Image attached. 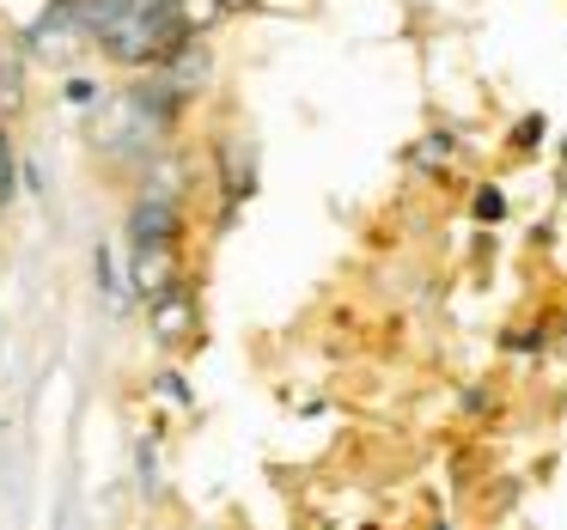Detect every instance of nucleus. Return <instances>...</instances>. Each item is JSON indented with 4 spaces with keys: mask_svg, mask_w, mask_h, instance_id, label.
I'll list each match as a JSON object with an SVG mask.
<instances>
[{
    "mask_svg": "<svg viewBox=\"0 0 567 530\" xmlns=\"http://www.w3.org/2000/svg\"><path fill=\"white\" fill-rule=\"evenodd\" d=\"M153 335H159L165 347H177V342L196 335V299H189L184 287H172V293L153 299Z\"/></svg>",
    "mask_w": 567,
    "mask_h": 530,
    "instance_id": "2",
    "label": "nucleus"
},
{
    "mask_svg": "<svg viewBox=\"0 0 567 530\" xmlns=\"http://www.w3.org/2000/svg\"><path fill=\"white\" fill-rule=\"evenodd\" d=\"M99 281H104V293H111V305H123V274H116L111 250H99Z\"/></svg>",
    "mask_w": 567,
    "mask_h": 530,
    "instance_id": "6",
    "label": "nucleus"
},
{
    "mask_svg": "<svg viewBox=\"0 0 567 530\" xmlns=\"http://www.w3.org/2000/svg\"><path fill=\"white\" fill-rule=\"evenodd\" d=\"M0 111H19V55L0 62Z\"/></svg>",
    "mask_w": 567,
    "mask_h": 530,
    "instance_id": "4",
    "label": "nucleus"
},
{
    "mask_svg": "<svg viewBox=\"0 0 567 530\" xmlns=\"http://www.w3.org/2000/svg\"><path fill=\"white\" fill-rule=\"evenodd\" d=\"M501 214H506L501 189H476V220H501Z\"/></svg>",
    "mask_w": 567,
    "mask_h": 530,
    "instance_id": "7",
    "label": "nucleus"
},
{
    "mask_svg": "<svg viewBox=\"0 0 567 530\" xmlns=\"http://www.w3.org/2000/svg\"><path fill=\"white\" fill-rule=\"evenodd\" d=\"M13 201V141H7V128H0V208Z\"/></svg>",
    "mask_w": 567,
    "mask_h": 530,
    "instance_id": "5",
    "label": "nucleus"
},
{
    "mask_svg": "<svg viewBox=\"0 0 567 530\" xmlns=\"http://www.w3.org/2000/svg\"><path fill=\"white\" fill-rule=\"evenodd\" d=\"M177 287V245H165V250H135V293L147 299H159V293H172Z\"/></svg>",
    "mask_w": 567,
    "mask_h": 530,
    "instance_id": "3",
    "label": "nucleus"
},
{
    "mask_svg": "<svg viewBox=\"0 0 567 530\" xmlns=\"http://www.w3.org/2000/svg\"><path fill=\"white\" fill-rule=\"evenodd\" d=\"M128 238H135V250H165L177 245V208L165 196H141L135 214H128Z\"/></svg>",
    "mask_w": 567,
    "mask_h": 530,
    "instance_id": "1",
    "label": "nucleus"
},
{
    "mask_svg": "<svg viewBox=\"0 0 567 530\" xmlns=\"http://www.w3.org/2000/svg\"><path fill=\"white\" fill-rule=\"evenodd\" d=\"M220 7H250V0H220Z\"/></svg>",
    "mask_w": 567,
    "mask_h": 530,
    "instance_id": "8",
    "label": "nucleus"
}]
</instances>
